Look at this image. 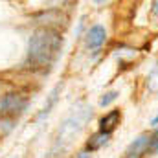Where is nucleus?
Masks as SVG:
<instances>
[{
    "label": "nucleus",
    "mask_w": 158,
    "mask_h": 158,
    "mask_svg": "<svg viewBox=\"0 0 158 158\" xmlns=\"http://www.w3.org/2000/svg\"><path fill=\"white\" fill-rule=\"evenodd\" d=\"M149 153H158V129L151 134V143H149Z\"/></svg>",
    "instance_id": "f8f14e48"
},
{
    "label": "nucleus",
    "mask_w": 158,
    "mask_h": 158,
    "mask_svg": "<svg viewBox=\"0 0 158 158\" xmlns=\"http://www.w3.org/2000/svg\"><path fill=\"white\" fill-rule=\"evenodd\" d=\"M149 143H151V136L149 134H142L140 138H136L125 151V158H142L143 155L149 153Z\"/></svg>",
    "instance_id": "20e7f679"
},
{
    "label": "nucleus",
    "mask_w": 158,
    "mask_h": 158,
    "mask_svg": "<svg viewBox=\"0 0 158 158\" xmlns=\"http://www.w3.org/2000/svg\"><path fill=\"white\" fill-rule=\"evenodd\" d=\"M28 103H30V99L22 92H7L0 99V114L4 118L15 119V118H19L20 114L26 112Z\"/></svg>",
    "instance_id": "7ed1b4c3"
},
{
    "label": "nucleus",
    "mask_w": 158,
    "mask_h": 158,
    "mask_svg": "<svg viewBox=\"0 0 158 158\" xmlns=\"http://www.w3.org/2000/svg\"><path fill=\"white\" fill-rule=\"evenodd\" d=\"M107 40V31L101 24H94L86 31V48L88 50H99L103 42Z\"/></svg>",
    "instance_id": "39448f33"
},
{
    "label": "nucleus",
    "mask_w": 158,
    "mask_h": 158,
    "mask_svg": "<svg viewBox=\"0 0 158 158\" xmlns=\"http://www.w3.org/2000/svg\"><path fill=\"white\" fill-rule=\"evenodd\" d=\"M151 13H153L155 17H158V0H155V2L151 4Z\"/></svg>",
    "instance_id": "ddd939ff"
},
{
    "label": "nucleus",
    "mask_w": 158,
    "mask_h": 158,
    "mask_svg": "<svg viewBox=\"0 0 158 158\" xmlns=\"http://www.w3.org/2000/svg\"><path fill=\"white\" fill-rule=\"evenodd\" d=\"M119 119H121V112H119V110H110V112H107L103 118L99 119V132L112 134V131L119 125Z\"/></svg>",
    "instance_id": "0eeeda50"
},
{
    "label": "nucleus",
    "mask_w": 158,
    "mask_h": 158,
    "mask_svg": "<svg viewBox=\"0 0 158 158\" xmlns=\"http://www.w3.org/2000/svg\"><path fill=\"white\" fill-rule=\"evenodd\" d=\"M63 35L59 30L42 26L37 28L28 40V64L33 70H50L61 55Z\"/></svg>",
    "instance_id": "f257e3e1"
},
{
    "label": "nucleus",
    "mask_w": 158,
    "mask_h": 158,
    "mask_svg": "<svg viewBox=\"0 0 158 158\" xmlns=\"http://www.w3.org/2000/svg\"><path fill=\"white\" fill-rule=\"evenodd\" d=\"M90 109L86 105H77V109L72 110V114L63 121L57 136H55V142H53V147L50 149V158L59 156L63 151H66V147L72 143V140L79 134V131L85 127V123L90 118Z\"/></svg>",
    "instance_id": "f03ea898"
},
{
    "label": "nucleus",
    "mask_w": 158,
    "mask_h": 158,
    "mask_svg": "<svg viewBox=\"0 0 158 158\" xmlns=\"http://www.w3.org/2000/svg\"><path fill=\"white\" fill-rule=\"evenodd\" d=\"M61 88H63V83L55 85V86H53V90L48 94V98H46V103H44L42 110L37 114V118H35L37 121H42V119H46L48 116H50V112L53 110V107H55V103H57V98H59V92H61Z\"/></svg>",
    "instance_id": "423d86ee"
},
{
    "label": "nucleus",
    "mask_w": 158,
    "mask_h": 158,
    "mask_svg": "<svg viewBox=\"0 0 158 158\" xmlns=\"http://www.w3.org/2000/svg\"><path fill=\"white\" fill-rule=\"evenodd\" d=\"M151 125H155V127L158 125V114H156V116H155L153 119H151Z\"/></svg>",
    "instance_id": "2eb2a0df"
},
{
    "label": "nucleus",
    "mask_w": 158,
    "mask_h": 158,
    "mask_svg": "<svg viewBox=\"0 0 158 158\" xmlns=\"http://www.w3.org/2000/svg\"><path fill=\"white\" fill-rule=\"evenodd\" d=\"M109 140H110V134H105V132H99V131H98L96 134H92V136L88 138V142H86V151H88V153H94V151L101 149L103 145H107Z\"/></svg>",
    "instance_id": "6e6552de"
},
{
    "label": "nucleus",
    "mask_w": 158,
    "mask_h": 158,
    "mask_svg": "<svg viewBox=\"0 0 158 158\" xmlns=\"http://www.w3.org/2000/svg\"><path fill=\"white\" fill-rule=\"evenodd\" d=\"M15 127V119L11 118H0V136H6L7 132H11V129Z\"/></svg>",
    "instance_id": "9b49d317"
},
{
    "label": "nucleus",
    "mask_w": 158,
    "mask_h": 158,
    "mask_svg": "<svg viewBox=\"0 0 158 158\" xmlns=\"http://www.w3.org/2000/svg\"><path fill=\"white\" fill-rule=\"evenodd\" d=\"M147 88L151 92H158V64L149 72V76H147Z\"/></svg>",
    "instance_id": "1a4fd4ad"
},
{
    "label": "nucleus",
    "mask_w": 158,
    "mask_h": 158,
    "mask_svg": "<svg viewBox=\"0 0 158 158\" xmlns=\"http://www.w3.org/2000/svg\"><path fill=\"white\" fill-rule=\"evenodd\" d=\"M90 156H92V153H88L86 149H85V151H81V153H77V155H76V158H90Z\"/></svg>",
    "instance_id": "4468645a"
},
{
    "label": "nucleus",
    "mask_w": 158,
    "mask_h": 158,
    "mask_svg": "<svg viewBox=\"0 0 158 158\" xmlns=\"http://www.w3.org/2000/svg\"><path fill=\"white\" fill-rule=\"evenodd\" d=\"M118 96H119L118 90H109V92H105V94H103V98L99 99V105H101V107H109L112 101H116V99H118Z\"/></svg>",
    "instance_id": "9d476101"
}]
</instances>
